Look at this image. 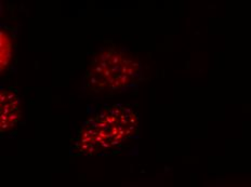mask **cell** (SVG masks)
Listing matches in <instances>:
<instances>
[{
    "instance_id": "cell-4",
    "label": "cell",
    "mask_w": 251,
    "mask_h": 187,
    "mask_svg": "<svg viewBox=\"0 0 251 187\" xmlns=\"http://www.w3.org/2000/svg\"><path fill=\"white\" fill-rule=\"evenodd\" d=\"M0 44H1V72H3L12 60L13 52L12 37L6 28H2L0 32Z\"/></svg>"
},
{
    "instance_id": "cell-3",
    "label": "cell",
    "mask_w": 251,
    "mask_h": 187,
    "mask_svg": "<svg viewBox=\"0 0 251 187\" xmlns=\"http://www.w3.org/2000/svg\"><path fill=\"white\" fill-rule=\"evenodd\" d=\"M22 116L18 93L12 87H2L0 91V132L7 134L18 126Z\"/></svg>"
},
{
    "instance_id": "cell-1",
    "label": "cell",
    "mask_w": 251,
    "mask_h": 187,
    "mask_svg": "<svg viewBox=\"0 0 251 187\" xmlns=\"http://www.w3.org/2000/svg\"><path fill=\"white\" fill-rule=\"evenodd\" d=\"M139 136V116L131 107L114 104L102 107L78 130L71 152L81 156L117 153Z\"/></svg>"
},
{
    "instance_id": "cell-2",
    "label": "cell",
    "mask_w": 251,
    "mask_h": 187,
    "mask_svg": "<svg viewBox=\"0 0 251 187\" xmlns=\"http://www.w3.org/2000/svg\"><path fill=\"white\" fill-rule=\"evenodd\" d=\"M142 79V65L137 58L126 50L109 48L92 59L83 87L92 93H125L137 90Z\"/></svg>"
}]
</instances>
